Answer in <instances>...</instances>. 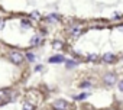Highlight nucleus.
Instances as JSON below:
<instances>
[{
  "mask_svg": "<svg viewBox=\"0 0 123 110\" xmlns=\"http://www.w3.org/2000/svg\"><path fill=\"white\" fill-rule=\"evenodd\" d=\"M117 78H119V77H117V74H116L114 71H107V73H104V74H103V77H101L103 84H104V86H107V87L114 86V84L119 81Z\"/></svg>",
  "mask_w": 123,
  "mask_h": 110,
  "instance_id": "f03ea898",
  "label": "nucleus"
},
{
  "mask_svg": "<svg viewBox=\"0 0 123 110\" xmlns=\"http://www.w3.org/2000/svg\"><path fill=\"white\" fill-rule=\"evenodd\" d=\"M12 91L13 90H10V88H2V90H0V100H3V103H7Z\"/></svg>",
  "mask_w": 123,
  "mask_h": 110,
  "instance_id": "0eeeda50",
  "label": "nucleus"
},
{
  "mask_svg": "<svg viewBox=\"0 0 123 110\" xmlns=\"http://www.w3.org/2000/svg\"><path fill=\"white\" fill-rule=\"evenodd\" d=\"M64 64H65V68H67V70H73V68L78 67L80 61H77V60H65Z\"/></svg>",
  "mask_w": 123,
  "mask_h": 110,
  "instance_id": "1a4fd4ad",
  "label": "nucleus"
},
{
  "mask_svg": "<svg viewBox=\"0 0 123 110\" xmlns=\"http://www.w3.org/2000/svg\"><path fill=\"white\" fill-rule=\"evenodd\" d=\"M88 96H90L88 93H80V94L74 96V100H77V101H81V100H86V98H87Z\"/></svg>",
  "mask_w": 123,
  "mask_h": 110,
  "instance_id": "2eb2a0df",
  "label": "nucleus"
},
{
  "mask_svg": "<svg viewBox=\"0 0 123 110\" xmlns=\"http://www.w3.org/2000/svg\"><path fill=\"white\" fill-rule=\"evenodd\" d=\"M91 87H93L91 81H81L80 83V88H91Z\"/></svg>",
  "mask_w": 123,
  "mask_h": 110,
  "instance_id": "f3484780",
  "label": "nucleus"
},
{
  "mask_svg": "<svg viewBox=\"0 0 123 110\" xmlns=\"http://www.w3.org/2000/svg\"><path fill=\"white\" fill-rule=\"evenodd\" d=\"M31 18H33V19H35V18L39 19V13H38V12H32V13H31Z\"/></svg>",
  "mask_w": 123,
  "mask_h": 110,
  "instance_id": "412c9836",
  "label": "nucleus"
},
{
  "mask_svg": "<svg viewBox=\"0 0 123 110\" xmlns=\"http://www.w3.org/2000/svg\"><path fill=\"white\" fill-rule=\"evenodd\" d=\"M48 62L49 64H62V62H65V57L62 54H55L48 58Z\"/></svg>",
  "mask_w": 123,
  "mask_h": 110,
  "instance_id": "39448f33",
  "label": "nucleus"
},
{
  "mask_svg": "<svg viewBox=\"0 0 123 110\" xmlns=\"http://www.w3.org/2000/svg\"><path fill=\"white\" fill-rule=\"evenodd\" d=\"M98 60V55L97 54H87L86 55V61L87 62H96Z\"/></svg>",
  "mask_w": 123,
  "mask_h": 110,
  "instance_id": "f8f14e48",
  "label": "nucleus"
},
{
  "mask_svg": "<svg viewBox=\"0 0 123 110\" xmlns=\"http://www.w3.org/2000/svg\"><path fill=\"white\" fill-rule=\"evenodd\" d=\"M22 110H36V109H35V104H32L31 101H25L22 106Z\"/></svg>",
  "mask_w": 123,
  "mask_h": 110,
  "instance_id": "4468645a",
  "label": "nucleus"
},
{
  "mask_svg": "<svg viewBox=\"0 0 123 110\" xmlns=\"http://www.w3.org/2000/svg\"><path fill=\"white\" fill-rule=\"evenodd\" d=\"M64 46H65V45H64L62 41H56V39L52 41V48H54V49H58V51H59V49H62Z\"/></svg>",
  "mask_w": 123,
  "mask_h": 110,
  "instance_id": "ddd939ff",
  "label": "nucleus"
},
{
  "mask_svg": "<svg viewBox=\"0 0 123 110\" xmlns=\"http://www.w3.org/2000/svg\"><path fill=\"white\" fill-rule=\"evenodd\" d=\"M23 55H25V60H26V61H29V62H35V61H36V55H35L33 52H31V51L25 52Z\"/></svg>",
  "mask_w": 123,
  "mask_h": 110,
  "instance_id": "9b49d317",
  "label": "nucleus"
},
{
  "mask_svg": "<svg viewBox=\"0 0 123 110\" xmlns=\"http://www.w3.org/2000/svg\"><path fill=\"white\" fill-rule=\"evenodd\" d=\"M7 57H9V61H10L12 64H15V65H22L23 61H25V55H23L20 51H16V49L10 51V52L7 54Z\"/></svg>",
  "mask_w": 123,
  "mask_h": 110,
  "instance_id": "f257e3e1",
  "label": "nucleus"
},
{
  "mask_svg": "<svg viewBox=\"0 0 123 110\" xmlns=\"http://www.w3.org/2000/svg\"><path fill=\"white\" fill-rule=\"evenodd\" d=\"M52 109L54 110H70L71 106H70V101H67L65 98H56L52 103Z\"/></svg>",
  "mask_w": 123,
  "mask_h": 110,
  "instance_id": "7ed1b4c3",
  "label": "nucleus"
},
{
  "mask_svg": "<svg viewBox=\"0 0 123 110\" xmlns=\"http://www.w3.org/2000/svg\"><path fill=\"white\" fill-rule=\"evenodd\" d=\"M29 43H31V46H39V45L43 43V38L41 35H35V36L31 38V42Z\"/></svg>",
  "mask_w": 123,
  "mask_h": 110,
  "instance_id": "6e6552de",
  "label": "nucleus"
},
{
  "mask_svg": "<svg viewBox=\"0 0 123 110\" xmlns=\"http://www.w3.org/2000/svg\"><path fill=\"white\" fill-rule=\"evenodd\" d=\"M45 35H48V29L42 28V29H41V36H45Z\"/></svg>",
  "mask_w": 123,
  "mask_h": 110,
  "instance_id": "4be33fe9",
  "label": "nucleus"
},
{
  "mask_svg": "<svg viewBox=\"0 0 123 110\" xmlns=\"http://www.w3.org/2000/svg\"><path fill=\"white\" fill-rule=\"evenodd\" d=\"M81 33H83V31H81V26H80V25H73V26L68 28V35L73 36V38H77V36H80Z\"/></svg>",
  "mask_w": 123,
  "mask_h": 110,
  "instance_id": "423d86ee",
  "label": "nucleus"
},
{
  "mask_svg": "<svg viewBox=\"0 0 123 110\" xmlns=\"http://www.w3.org/2000/svg\"><path fill=\"white\" fill-rule=\"evenodd\" d=\"M20 25H22L23 28H31V26H32V20H31V19H22V20H20Z\"/></svg>",
  "mask_w": 123,
  "mask_h": 110,
  "instance_id": "dca6fc26",
  "label": "nucleus"
},
{
  "mask_svg": "<svg viewBox=\"0 0 123 110\" xmlns=\"http://www.w3.org/2000/svg\"><path fill=\"white\" fill-rule=\"evenodd\" d=\"M101 61L104 64H114L117 61V55L113 54V52H106V54L101 55Z\"/></svg>",
  "mask_w": 123,
  "mask_h": 110,
  "instance_id": "20e7f679",
  "label": "nucleus"
},
{
  "mask_svg": "<svg viewBox=\"0 0 123 110\" xmlns=\"http://www.w3.org/2000/svg\"><path fill=\"white\" fill-rule=\"evenodd\" d=\"M33 70H35L36 73H41V71L43 70V65H42V64H38V65H35V68H33Z\"/></svg>",
  "mask_w": 123,
  "mask_h": 110,
  "instance_id": "a211bd4d",
  "label": "nucleus"
},
{
  "mask_svg": "<svg viewBox=\"0 0 123 110\" xmlns=\"http://www.w3.org/2000/svg\"><path fill=\"white\" fill-rule=\"evenodd\" d=\"M59 19H61V16H59L58 13H51V15H48V16L45 18V22H46V23H52V22L59 20Z\"/></svg>",
  "mask_w": 123,
  "mask_h": 110,
  "instance_id": "9d476101",
  "label": "nucleus"
},
{
  "mask_svg": "<svg viewBox=\"0 0 123 110\" xmlns=\"http://www.w3.org/2000/svg\"><path fill=\"white\" fill-rule=\"evenodd\" d=\"M5 23H6V20H5L3 18H0V31H2V29L5 28Z\"/></svg>",
  "mask_w": 123,
  "mask_h": 110,
  "instance_id": "aec40b11",
  "label": "nucleus"
},
{
  "mask_svg": "<svg viewBox=\"0 0 123 110\" xmlns=\"http://www.w3.org/2000/svg\"><path fill=\"white\" fill-rule=\"evenodd\" d=\"M117 88L123 93V80H120V81H117Z\"/></svg>",
  "mask_w": 123,
  "mask_h": 110,
  "instance_id": "6ab92c4d",
  "label": "nucleus"
},
{
  "mask_svg": "<svg viewBox=\"0 0 123 110\" xmlns=\"http://www.w3.org/2000/svg\"><path fill=\"white\" fill-rule=\"evenodd\" d=\"M116 29H117V31H123V25H117Z\"/></svg>",
  "mask_w": 123,
  "mask_h": 110,
  "instance_id": "5701e85b",
  "label": "nucleus"
}]
</instances>
